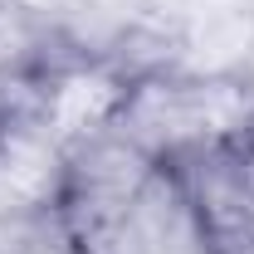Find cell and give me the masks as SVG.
<instances>
[{
	"label": "cell",
	"mask_w": 254,
	"mask_h": 254,
	"mask_svg": "<svg viewBox=\"0 0 254 254\" xmlns=\"http://www.w3.org/2000/svg\"><path fill=\"white\" fill-rule=\"evenodd\" d=\"M44 205L64 254H161L181 220L157 147L127 127L59 152Z\"/></svg>",
	"instance_id": "1"
},
{
	"label": "cell",
	"mask_w": 254,
	"mask_h": 254,
	"mask_svg": "<svg viewBox=\"0 0 254 254\" xmlns=\"http://www.w3.org/2000/svg\"><path fill=\"white\" fill-rule=\"evenodd\" d=\"M166 190L200 254H254V176L230 127L157 147Z\"/></svg>",
	"instance_id": "2"
},
{
	"label": "cell",
	"mask_w": 254,
	"mask_h": 254,
	"mask_svg": "<svg viewBox=\"0 0 254 254\" xmlns=\"http://www.w3.org/2000/svg\"><path fill=\"white\" fill-rule=\"evenodd\" d=\"M147 83V68L127 59H108V54H49L30 73V123L44 132V142L54 147V157L93 142L103 132L127 123L132 103Z\"/></svg>",
	"instance_id": "3"
},
{
	"label": "cell",
	"mask_w": 254,
	"mask_h": 254,
	"mask_svg": "<svg viewBox=\"0 0 254 254\" xmlns=\"http://www.w3.org/2000/svg\"><path fill=\"white\" fill-rule=\"evenodd\" d=\"M230 142H235V152H240V161L250 166V176H254V108H245V118L230 127Z\"/></svg>",
	"instance_id": "4"
},
{
	"label": "cell",
	"mask_w": 254,
	"mask_h": 254,
	"mask_svg": "<svg viewBox=\"0 0 254 254\" xmlns=\"http://www.w3.org/2000/svg\"><path fill=\"white\" fill-rule=\"evenodd\" d=\"M15 103H10V98L0 93V157H5V147H10V137H15Z\"/></svg>",
	"instance_id": "5"
}]
</instances>
